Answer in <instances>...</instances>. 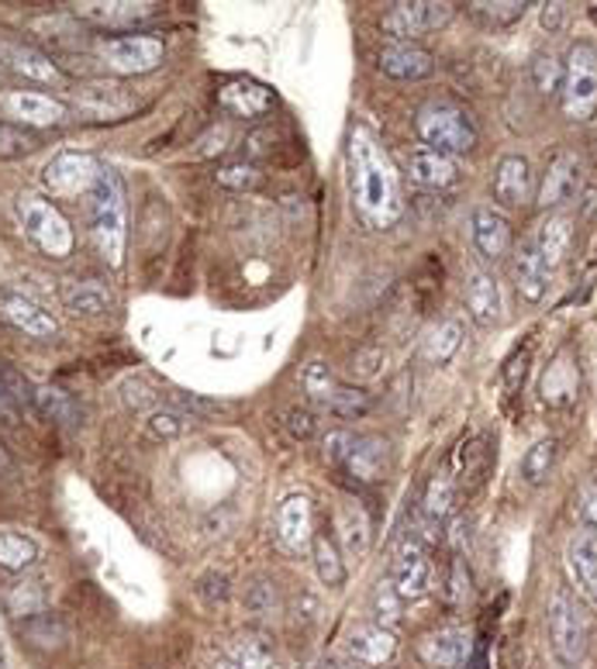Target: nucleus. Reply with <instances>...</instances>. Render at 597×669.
<instances>
[{
  "label": "nucleus",
  "instance_id": "nucleus-1",
  "mask_svg": "<svg viewBox=\"0 0 597 669\" xmlns=\"http://www.w3.org/2000/svg\"><path fill=\"white\" fill-rule=\"evenodd\" d=\"M350 186H353L356 214L370 229L387 232L404 217L401 180L391 155L363 129L350 135Z\"/></svg>",
  "mask_w": 597,
  "mask_h": 669
},
{
  "label": "nucleus",
  "instance_id": "nucleus-2",
  "mask_svg": "<svg viewBox=\"0 0 597 669\" xmlns=\"http://www.w3.org/2000/svg\"><path fill=\"white\" fill-rule=\"evenodd\" d=\"M90 232L98 242L108 266H121L124 242H129V204H124V186L114 170L98 173L90 190Z\"/></svg>",
  "mask_w": 597,
  "mask_h": 669
},
{
  "label": "nucleus",
  "instance_id": "nucleus-3",
  "mask_svg": "<svg viewBox=\"0 0 597 669\" xmlns=\"http://www.w3.org/2000/svg\"><path fill=\"white\" fill-rule=\"evenodd\" d=\"M415 132L425 149L443 155H466L477 145V129L469 114L453 101H428L415 114Z\"/></svg>",
  "mask_w": 597,
  "mask_h": 669
},
{
  "label": "nucleus",
  "instance_id": "nucleus-4",
  "mask_svg": "<svg viewBox=\"0 0 597 669\" xmlns=\"http://www.w3.org/2000/svg\"><path fill=\"white\" fill-rule=\"evenodd\" d=\"M18 225L52 260H67L73 252L70 221L62 217V211L55 204H49L39 194H21L18 197Z\"/></svg>",
  "mask_w": 597,
  "mask_h": 669
},
{
  "label": "nucleus",
  "instance_id": "nucleus-5",
  "mask_svg": "<svg viewBox=\"0 0 597 669\" xmlns=\"http://www.w3.org/2000/svg\"><path fill=\"white\" fill-rule=\"evenodd\" d=\"M563 114L584 121L597 108V45L577 42L563 62V87H559Z\"/></svg>",
  "mask_w": 597,
  "mask_h": 669
},
{
  "label": "nucleus",
  "instance_id": "nucleus-6",
  "mask_svg": "<svg viewBox=\"0 0 597 669\" xmlns=\"http://www.w3.org/2000/svg\"><path fill=\"white\" fill-rule=\"evenodd\" d=\"M549 642H553V656L563 666H580L587 656V615L577 604L574 594L567 590H556L549 600Z\"/></svg>",
  "mask_w": 597,
  "mask_h": 669
},
{
  "label": "nucleus",
  "instance_id": "nucleus-7",
  "mask_svg": "<svg viewBox=\"0 0 597 669\" xmlns=\"http://www.w3.org/2000/svg\"><path fill=\"white\" fill-rule=\"evenodd\" d=\"M449 18L453 4H443V0H401L384 14V31L387 39H394V45H415V39L443 28Z\"/></svg>",
  "mask_w": 597,
  "mask_h": 669
},
{
  "label": "nucleus",
  "instance_id": "nucleus-8",
  "mask_svg": "<svg viewBox=\"0 0 597 669\" xmlns=\"http://www.w3.org/2000/svg\"><path fill=\"white\" fill-rule=\"evenodd\" d=\"M98 173H101V163L90 152H59L42 170V186L52 197H80L93 190Z\"/></svg>",
  "mask_w": 597,
  "mask_h": 669
},
{
  "label": "nucleus",
  "instance_id": "nucleus-9",
  "mask_svg": "<svg viewBox=\"0 0 597 669\" xmlns=\"http://www.w3.org/2000/svg\"><path fill=\"white\" fill-rule=\"evenodd\" d=\"M98 52L108 62V70H114L118 77L152 73L163 62V55H166L163 39H152V36H118V39L101 42Z\"/></svg>",
  "mask_w": 597,
  "mask_h": 669
},
{
  "label": "nucleus",
  "instance_id": "nucleus-10",
  "mask_svg": "<svg viewBox=\"0 0 597 669\" xmlns=\"http://www.w3.org/2000/svg\"><path fill=\"white\" fill-rule=\"evenodd\" d=\"M0 67L31 83H45V87L67 83V73L59 70V62L49 52H42L39 45H28L21 39H11L4 31H0Z\"/></svg>",
  "mask_w": 597,
  "mask_h": 669
},
{
  "label": "nucleus",
  "instance_id": "nucleus-11",
  "mask_svg": "<svg viewBox=\"0 0 597 669\" xmlns=\"http://www.w3.org/2000/svg\"><path fill=\"white\" fill-rule=\"evenodd\" d=\"M0 108H4L8 121L21 124V129H52L70 118V108L49 98V93L36 90H8L0 93Z\"/></svg>",
  "mask_w": 597,
  "mask_h": 669
},
{
  "label": "nucleus",
  "instance_id": "nucleus-12",
  "mask_svg": "<svg viewBox=\"0 0 597 669\" xmlns=\"http://www.w3.org/2000/svg\"><path fill=\"white\" fill-rule=\"evenodd\" d=\"M135 108H139V98L118 80H93V83L80 87V93H77V111L87 121H121Z\"/></svg>",
  "mask_w": 597,
  "mask_h": 669
},
{
  "label": "nucleus",
  "instance_id": "nucleus-13",
  "mask_svg": "<svg viewBox=\"0 0 597 669\" xmlns=\"http://www.w3.org/2000/svg\"><path fill=\"white\" fill-rule=\"evenodd\" d=\"M394 590L404 597V600H418L432 590L435 584V569H432V559L425 553V538L412 535L404 538V546L397 549V559H394Z\"/></svg>",
  "mask_w": 597,
  "mask_h": 669
},
{
  "label": "nucleus",
  "instance_id": "nucleus-14",
  "mask_svg": "<svg viewBox=\"0 0 597 669\" xmlns=\"http://www.w3.org/2000/svg\"><path fill=\"white\" fill-rule=\"evenodd\" d=\"M276 538L291 556H301L314 541V507L307 494H287L276 511Z\"/></svg>",
  "mask_w": 597,
  "mask_h": 669
},
{
  "label": "nucleus",
  "instance_id": "nucleus-15",
  "mask_svg": "<svg viewBox=\"0 0 597 669\" xmlns=\"http://www.w3.org/2000/svg\"><path fill=\"white\" fill-rule=\"evenodd\" d=\"M418 652L432 669H463L469 656H474V631L459 625L428 631L418 642Z\"/></svg>",
  "mask_w": 597,
  "mask_h": 669
},
{
  "label": "nucleus",
  "instance_id": "nucleus-16",
  "mask_svg": "<svg viewBox=\"0 0 597 669\" xmlns=\"http://www.w3.org/2000/svg\"><path fill=\"white\" fill-rule=\"evenodd\" d=\"M463 297H466V311L480 328H494L500 322V311H505V301H500V283L490 270L484 266H466V280H463Z\"/></svg>",
  "mask_w": 597,
  "mask_h": 669
},
{
  "label": "nucleus",
  "instance_id": "nucleus-17",
  "mask_svg": "<svg viewBox=\"0 0 597 669\" xmlns=\"http://www.w3.org/2000/svg\"><path fill=\"white\" fill-rule=\"evenodd\" d=\"M563 562H567V572H570L577 594L590 604V608H597V535L590 528H577L567 538Z\"/></svg>",
  "mask_w": 597,
  "mask_h": 669
},
{
  "label": "nucleus",
  "instance_id": "nucleus-18",
  "mask_svg": "<svg viewBox=\"0 0 597 669\" xmlns=\"http://www.w3.org/2000/svg\"><path fill=\"white\" fill-rule=\"evenodd\" d=\"M580 180H584L580 159L574 152H556L546 176H543V183H539V194H536L539 207L556 211L563 204H570L577 197V190H580Z\"/></svg>",
  "mask_w": 597,
  "mask_h": 669
},
{
  "label": "nucleus",
  "instance_id": "nucleus-19",
  "mask_svg": "<svg viewBox=\"0 0 597 669\" xmlns=\"http://www.w3.org/2000/svg\"><path fill=\"white\" fill-rule=\"evenodd\" d=\"M387 459H391V442L381 435H356L350 456L342 463V473L353 476L360 484H376L384 480L387 473Z\"/></svg>",
  "mask_w": 597,
  "mask_h": 669
},
{
  "label": "nucleus",
  "instance_id": "nucleus-20",
  "mask_svg": "<svg viewBox=\"0 0 597 669\" xmlns=\"http://www.w3.org/2000/svg\"><path fill=\"white\" fill-rule=\"evenodd\" d=\"M469 239H474V249L490 263L505 260L512 252V225L508 217L494 207L474 211V217H469Z\"/></svg>",
  "mask_w": 597,
  "mask_h": 669
},
{
  "label": "nucleus",
  "instance_id": "nucleus-21",
  "mask_svg": "<svg viewBox=\"0 0 597 669\" xmlns=\"http://www.w3.org/2000/svg\"><path fill=\"white\" fill-rule=\"evenodd\" d=\"M512 273H515V286H518L522 301L539 304V301L546 297L553 270H549V263L539 256V249H536V242H532V239L522 242V245L515 249V256H512Z\"/></svg>",
  "mask_w": 597,
  "mask_h": 669
},
{
  "label": "nucleus",
  "instance_id": "nucleus-22",
  "mask_svg": "<svg viewBox=\"0 0 597 669\" xmlns=\"http://www.w3.org/2000/svg\"><path fill=\"white\" fill-rule=\"evenodd\" d=\"M494 197L505 207H522L532 201V190H536V176L525 155H505L494 170Z\"/></svg>",
  "mask_w": 597,
  "mask_h": 669
},
{
  "label": "nucleus",
  "instance_id": "nucleus-23",
  "mask_svg": "<svg viewBox=\"0 0 597 669\" xmlns=\"http://www.w3.org/2000/svg\"><path fill=\"white\" fill-rule=\"evenodd\" d=\"M539 394L549 407H570L580 394V366L574 359V353H563L546 366L543 379H539Z\"/></svg>",
  "mask_w": 597,
  "mask_h": 669
},
{
  "label": "nucleus",
  "instance_id": "nucleus-24",
  "mask_svg": "<svg viewBox=\"0 0 597 669\" xmlns=\"http://www.w3.org/2000/svg\"><path fill=\"white\" fill-rule=\"evenodd\" d=\"M0 314H4L18 332H24L31 338H52L59 332L55 317L24 294H11V291L0 294Z\"/></svg>",
  "mask_w": 597,
  "mask_h": 669
},
{
  "label": "nucleus",
  "instance_id": "nucleus-25",
  "mask_svg": "<svg viewBox=\"0 0 597 669\" xmlns=\"http://www.w3.org/2000/svg\"><path fill=\"white\" fill-rule=\"evenodd\" d=\"M73 14L101 28H129L152 18L155 4H135V0H87V4H73Z\"/></svg>",
  "mask_w": 597,
  "mask_h": 669
},
{
  "label": "nucleus",
  "instance_id": "nucleus-26",
  "mask_svg": "<svg viewBox=\"0 0 597 669\" xmlns=\"http://www.w3.org/2000/svg\"><path fill=\"white\" fill-rule=\"evenodd\" d=\"M381 73L401 83L428 80L435 73V55L422 45H387L381 52Z\"/></svg>",
  "mask_w": 597,
  "mask_h": 669
},
{
  "label": "nucleus",
  "instance_id": "nucleus-27",
  "mask_svg": "<svg viewBox=\"0 0 597 669\" xmlns=\"http://www.w3.org/2000/svg\"><path fill=\"white\" fill-rule=\"evenodd\" d=\"M397 652L394 631L384 625H356L350 631V656L363 666H384Z\"/></svg>",
  "mask_w": 597,
  "mask_h": 669
},
{
  "label": "nucleus",
  "instance_id": "nucleus-28",
  "mask_svg": "<svg viewBox=\"0 0 597 669\" xmlns=\"http://www.w3.org/2000/svg\"><path fill=\"white\" fill-rule=\"evenodd\" d=\"M407 176H412L418 186L443 190V186H453L459 180V170H456V159L422 145V149H415L412 155H407Z\"/></svg>",
  "mask_w": 597,
  "mask_h": 669
},
{
  "label": "nucleus",
  "instance_id": "nucleus-29",
  "mask_svg": "<svg viewBox=\"0 0 597 669\" xmlns=\"http://www.w3.org/2000/svg\"><path fill=\"white\" fill-rule=\"evenodd\" d=\"M453 497H456V480L443 469L435 473L428 480V490H425V500H422V528H425V541H435L438 538V528L443 521L453 515Z\"/></svg>",
  "mask_w": 597,
  "mask_h": 669
},
{
  "label": "nucleus",
  "instance_id": "nucleus-30",
  "mask_svg": "<svg viewBox=\"0 0 597 669\" xmlns=\"http://www.w3.org/2000/svg\"><path fill=\"white\" fill-rule=\"evenodd\" d=\"M532 242H536L539 256L549 263V270H556L574 245V217L567 211H549V217H543V225Z\"/></svg>",
  "mask_w": 597,
  "mask_h": 669
},
{
  "label": "nucleus",
  "instance_id": "nucleus-31",
  "mask_svg": "<svg viewBox=\"0 0 597 669\" xmlns=\"http://www.w3.org/2000/svg\"><path fill=\"white\" fill-rule=\"evenodd\" d=\"M59 297L67 304V311L83 314V317H98V314L111 311V294L101 280H67L59 286Z\"/></svg>",
  "mask_w": 597,
  "mask_h": 669
},
{
  "label": "nucleus",
  "instance_id": "nucleus-32",
  "mask_svg": "<svg viewBox=\"0 0 597 669\" xmlns=\"http://www.w3.org/2000/svg\"><path fill=\"white\" fill-rule=\"evenodd\" d=\"M217 101H222V108L235 118H260L273 108V98L270 90L253 83V80H235L229 87H222V93H217Z\"/></svg>",
  "mask_w": 597,
  "mask_h": 669
},
{
  "label": "nucleus",
  "instance_id": "nucleus-33",
  "mask_svg": "<svg viewBox=\"0 0 597 669\" xmlns=\"http://www.w3.org/2000/svg\"><path fill=\"white\" fill-rule=\"evenodd\" d=\"M335 535L342 541L345 556H353V559H360L370 549V518H366V511H363L360 504H353V500H342L338 504V511H335Z\"/></svg>",
  "mask_w": 597,
  "mask_h": 669
},
{
  "label": "nucleus",
  "instance_id": "nucleus-34",
  "mask_svg": "<svg viewBox=\"0 0 597 669\" xmlns=\"http://www.w3.org/2000/svg\"><path fill=\"white\" fill-rule=\"evenodd\" d=\"M463 348V322L459 317H449V322L435 325L425 338V359L432 366H446L456 359V353Z\"/></svg>",
  "mask_w": 597,
  "mask_h": 669
},
{
  "label": "nucleus",
  "instance_id": "nucleus-35",
  "mask_svg": "<svg viewBox=\"0 0 597 669\" xmlns=\"http://www.w3.org/2000/svg\"><path fill=\"white\" fill-rule=\"evenodd\" d=\"M311 556H314V569H318V580L335 590L345 584V562H342V553L338 546L328 538V535H314L311 541Z\"/></svg>",
  "mask_w": 597,
  "mask_h": 669
},
{
  "label": "nucleus",
  "instance_id": "nucleus-36",
  "mask_svg": "<svg viewBox=\"0 0 597 669\" xmlns=\"http://www.w3.org/2000/svg\"><path fill=\"white\" fill-rule=\"evenodd\" d=\"M36 559H39L36 538H28L14 528H0V566L11 569V572H21Z\"/></svg>",
  "mask_w": 597,
  "mask_h": 669
},
{
  "label": "nucleus",
  "instance_id": "nucleus-37",
  "mask_svg": "<svg viewBox=\"0 0 597 669\" xmlns=\"http://www.w3.org/2000/svg\"><path fill=\"white\" fill-rule=\"evenodd\" d=\"M36 407L45 414V418L67 425V428H73L80 422V404L62 387H36Z\"/></svg>",
  "mask_w": 597,
  "mask_h": 669
},
{
  "label": "nucleus",
  "instance_id": "nucleus-38",
  "mask_svg": "<svg viewBox=\"0 0 597 669\" xmlns=\"http://www.w3.org/2000/svg\"><path fill=\"white\" fill-rule=\"evenodd\" d=\"M45 587L42 580H24V584H11L4 594V604L14 618H36L45 611Z\"/></svg>",
  "mask_w": 597,
  "mask_h": 669
},
{
  "label": "nucleus",
  "instance_id": "nucleus-39",
  "mask_svg": "<svg viewBox=\"0 0 597 669\" xmlns=\"http://www.w3.org/2000/svg\"><path fill=\"white\" fill-rule=\"evenodd\" d=\"M553 463H556V438H539L522 459V480L528 487H543L553 473Z\"/></svg>",
  "mask_w": 597,
  "mask_h": 669
},
{
  "label": "nucleus",
  "instance_id": "nucleus-40",
  "mask_svg": "<svg viewBox=\"0 0 597 669\" xmlns=\"http://www.w3.org/2000/svg\"><path fill=\"white\" fill-rule=\"evenodd\" d=\"M301 384H304V394L318 404L322 410L332 404V397H335V391L342 387L338 379H335V373L325 366V363H307L304 366V373H301Z\"/></svg>",
  "mask_w": 597,
  "mask_h": 669
},
{
  "label": "nucleus",
  "instance_id": "nucleus-41",
  "mask_svg": "<svg viewBox=\"0 0 597 669\" xmlns=\"http://www.w3.org/2000/svg\"><path fill=\"white\" fill-rule=\"evenodd\" d=\"M229 659L239 666V669H276V652L270 649V642H263V639H242V642H235V649L229 652Z\"/></svg>",
  "mask_w": 597,
  "mask_h": 669
},
{
  "label": "nucleus",
  "instance_id": "nucleus-42",
  "mask_svg": "<svg viewBox=\"0 0 597 669\" xmlns=\"http://www.w3.org/2000/svg\"><path fill=\"white\" fill-rule=\"evenodd\" d=\"M39 149V135L31 129H21V124L0 118V159H18Z\"/></svg>",
  "mask_w": 597,
  "mask_h": 669
},
{
  "label": "nucleus",
  "instance_id": "nucleus-43",
  "mask_svg": "<svg viewBox=\"0 0 597 669\" xmlns=\"http://www.w3.org/2000/svg\"><path fill=\"white\" fill-rule=\"evenodd\" d=\"M401 604L404 597L394 590V580H381L373 590V615H376V625L384 628H394L401 621Z\"/></svg>",
  "mask_w": 597,
  "mask_h": 669
},
{
  "label": "nucleus",
  "instance_id": "nucleus-44",
  "mask_svg": "<svg viewBox=\"0 0 597 669\" xmlns=\"http://www.w3.org/2000/svg\"><path fill=\"white\" fill-rule=\"evenodd\" d=\"M370 407H373V401H370L366 391H360V387H345V384H342L325 410L335 414V418H363V414H370Z\"/></svg>",
  "mask_w": 597,
  "mask_h": 669
},
{
  "label": "nucleus",
  "instance_id": "nucleus-45",
  "mask_svg": "<svg viewBox=\"0 0 597 669\" xmlns=\"http://www.w3.org/2000/svg\"><path fill=\"white\" fill-rule=\"evenodd\" d=\"M484 463H487V449L480 438H469L463 442L459 449V487H474L484 473Z\"/></svg>",
  "mask_w": 597,
  "mask_h": 669
},
{
  "label": "nucleus",
  "instance_id": "nucleus-46",
  "mask_svg": "<svg viewBox=\"0 0 597 669\" xmlns=\"http://www.w3.org/2000/svg\"><path fill=\"white\" fill-rule=\"evenodd\" d=\"M469 8H474V14L484 18V21L494 24V28L515 24V21L525 18V11H528L525 0H497V4H469Z\"/></svg>",
  "mask_w": 597,
  "mask_h": 669
},
{
  "label": "nucleus",
  "instance_id": "nucleus-47",
  "mask_svg": "<svg viewBox=\"0 0 597 669\" xmlns=\"http://www.w3.org/2000/svg\"><path fill=\"white\" fill-rule=\"evenodd\" d=\"M245 611L253 618H270L276 611V584L256 580L245 587Z\"/></svg>",
  "mask_w": 597,
  "mask_h": 669
},
{
  "label": "nucleus",
  "instance_id": "nucleus-48",
  "mask_svg": "<svg viewBox=\"0 0 597 669\" xmlns=\"http://www.w3.org/2000/svg\"><path fill=\"white\" fill-rule=\"evenodd\" d=\"M214 180L222 183L225 190H253L260 183V170L253 163H229V166H217Z\"/></svg>",
  "mask_w": 597,
  "mask_h": 669
},
{
  "label": "nucleus",
  "instance_id": "nucleus-49",
  "mask_svg": "<svg viewBox=\"0 0 597 669\" xmlns=\"http://www.w3.org/2000/svg\"><path fill=\"white\" fill-rule=\"evenodd\" d=\"M532 77H536L539 93H556L563 87V62L553 52H543L532 62Z\"/></svg>",
  "mask_w": 597,
  "mask_h": 669
},
{
  "label": "nucleus",
  "instance_id": "nucleus-50",
  "mask_svg": "<svg viewBox=\"0 0 597 669\" xmlns=\"http://www.w3.org/2000/svg\"><path fill=\"white\" fill-rule=\"evenodd\" d=\"M191 422L194 418H186V414H180V410H155L149 418V432L155 438H176V435L186 432V425H191Z\"/></svg>",
  "mask_w": 597,
  "mask_h": 669
},
{
  "label": "nucleus",
  "instance_id": "nucleus-51",
  "mask_svg": "<svg viewBox=\"0 0 597 669\" xmlns=\"http://www.w3.org/2000/svg\"><path fill=\"white\" fill-rule=\"evenodd\" d=\"M24 631H28V639H36L39 646H45V649H52V646H59V639H62V625L52 618V615H36L28 625H24Z\"/></svg>",
  "mask_w": 597,
  "mask_h": 669
},
{
  "label": "nucleus",
  "instance_id": "nucleus-52",
  "mask_svg": "<svg viewBox=\"0 0 597 669\" xmlns=\"http://www.w3.org/2000/svg\"><path fill=\"white\" fill-rule=\"evenodd\" d=\"M353 442H356L353 432H328V438H325V463L335 466V469H342L345 456H350V449H353Z\"/></svg>",
  "mask_w": 597,
  "mask_h": 669
},
{
  "label": "nucleus",
  "instance_id": "nucleus-53",
  "mask_svg": "<svg viewBox=\"0 0 597 669\" xmlns=\"http://www.w3.org/2000/svg\"><path fill=\"white\" fill-rule=\"evenodd\" d=\"M446 597H449V604H463V600L469 597V569H466V562H463V559H456V562L449 566Z\"/></svg>",
  "mask_w": 597,
  "mask_h": 669
},
{
  "label": "nucleus",
  "instance_id": "nucleus-54",
  "mask_svg": "<svg viewBox=\"0 0 597 669\" xmlns=\"http://www.w3.org/2000/svg\"><path fill=\"white\" fill-rule=\"evenodd\" d=\"M577 504H580V515H584V528H590L597 535V480L580 487Z\"/></svg>",
  "mask_w": 597,
  "mask_h": 669
},
{
  "label": "nucleus",
  "instance_id": "nucleus-55",
  "mask_svg": "<svg viewBox=\"0 0 597 669\" xmlns=\"http://www.w3.org/2000/svg\"><path fill=\"white\" fill-rule=\"evenodd\" d=\"M287 428H291V435L294 438H311L314 435V414L311 410H304V407H294V410H287Z\"/></svg>",
  "mask_w": 597,
  "mask_h": 669
},
{
  "label": "nucleus",
  "instance_id": "nucleus-56",
  "mask_svg": "<svg viewBox=\"0 0 597 669\" xmlns=\"http://www.w3.org/2000/svg\"><path fill=\"white\" fill-rule=\"evenodd\" d=\"M373 363H384L381 348H370V353L356 356V359H353V373H360V376H376V366H373Z\"/></svg>",
  "mask_w": 597,
  "mask_h": 669
},
{
  "label": "nucleus",
  "instance_id": "nucleus-57",
  "mask_svg": "<svg viewBox=\"0 0 597 669\" xmlns=\"http://www.w3.org/2000/svg\"><path fill=\"white\" fill-rule=\"evenodd\" d=\"M0 422H8V425H14V422H18V404H14V401H11V394H8L4 373H0Z\"/></svg>",
  "mask_w": 597,
  "mask_h": 669
},
{
  "label": "nucleus",
  "instance_id": "nucleus-58",
  "mask_svg": "<svg viewBox=\"0 0 597 669\" xmlns=\"http://www.w3.org/2000/svg\"><path fill=\"white\" fill-rule=\"evenodd\" d=\"M567 14H570L567 4H543V24H546L549 31H559L563 21H567Z\"/></svg>",
  "mask_w": 597,
  "mask_h": 669
},
{
  "label": "nucleus",
  "instance_id": "nucleus-59",
  "mask_svg": "<svg viewBox=\"0 0 597 669\" xmlns=\"http://www.w3.org/2000/svg\"><path fill=\"white\" fill-rule=\"evenodd\" d=\"M11 473H14V463H11V456L4 449V442H0V480H8Z\"/></svg>",
  "mask_w": 597,
  "mask_h": 669
},
{
  "label": "nucleus",
  "instance_id": "nucleus-60",
  "mask_svg": "<svg viewBox=\"0 0 597 669\" xmlns=\"http://www.w3.org/2000/svg\"><path fill=\"white\" fill-rule=\"evenodd\" d=\"M328 669H360V662L353 659V662H332Z\"/></svg>",
  "mask_w": 597,
  "mask_h": 669
},
{
  "label": "nucleus",
  "instance_id": "nucleus-61",
  "mask_svg": "<svg viewBox=\"0 0 597 669\" xmlns=\"http://www.w3.org/2000/svg\"><path fill=\"white\" fill-rule=\"evenodd\" d=\"M0 669H8V649H4V639H0Z\"/></svg>",
  "mask_w": 597,
  "mask_h": 669
},
{
  "label": "nucleus",
  "instance_id": "nucleus-62",
  "mask_svg": "<svg viewBox=\"0 0 597 669\" xmlns=\"http://www.w3.org/2000/svg\"><path fill=\"white\" fill-rule=\"evenodd\" d=\"M0 70H4V67H0Z\"/></svg>",
  "mask_w": 597,
  "mask_h": 669
}]
</instances>
